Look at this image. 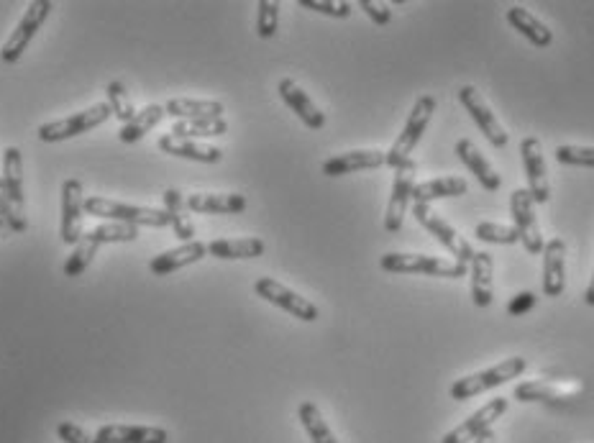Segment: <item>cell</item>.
I'll use <instances>...</instances> for the list:
<instances>
[{"label": "cell", "mask_w": 594, "mask_h": 443, "mask_svg": "<svg viewBox=\"0 0 594 443\" xmlns=\"http://www.w3.org/2000/svg\"><path fill=\"white\" fill-rule=\"evenodd\" d=\"M85 213L95 218H103L105 223H126V226H149V228H167L169 218L164 208H149V205H129L118 203L111 198H85Z\"/></svg>", "instance_id": "1"}, {"label": "cell", "mask_w": 594, "mask_h": 443, "mask_svg": "<svg viewBox=\"0 0 594 443\" xmlns=\"http://www.w3.org/2000/svg\"><path fill=\"white\" fill-rule=\"evenodd\" d=\"M525 367H528V362H525L523 356H513V359H505V362L484 369V372L466 374V377L456 379L454 385L449 387L451 400H469V397H477L482 395V392L507 385L510 379L520 377V374L525 372Z\"/></svg>", "instance_id": "2"}, {"label": "cell", "mask_w": 594, "mask_h": 443, "mask_svg": "<svg viewBox=\"0 0 594 443\" xmlns=\"http://www.w3.org/2000/svg\"><path fill=\"white\" fill-rule=\"evenodd\" d=\"M433 113H436V98L428 93L420 95L413 103V111H410L408 123H405L402 134L397 136L395 144L390 146V152H385V164H390L392 170H397V167H402L405 162H410V154H413V149L418 146L423 131L428 129Z\"/></svg>", "instance_id": "3"}, {"label": "cell", "mask_w": 594, "mask_h": 443, "mask_svg": "<svg viewBox=\"0 0 594 443\" xmlns=\"http://www.w3.org/2000/svg\"><path fill=\"white\" fill-rule=\"evenodd\" d=\"M108 118H113L111 105L95 103L90 105L88 111L72 113V116L59 118V121H52V123H41L39 131H36V139L44 141V144H57V141L75 139V136L88 134V131L103 126Z\"/></svg>", "instance_id": "4"}, {"label": "cell", "mask_w": 594, "mask_h": 443, "mask_svg": "<svg viewBox=\"0 0 594 443\" xmlns=\"http://www.w3.org/2000/svg\"><path fill=\"white\" fill-rule=\"evenodd\" d=\"M379 267L392 274H428V277H446V280H459L466 277V264L443 262L438 257H426V254H385L379 259Z\"/></svg>", "instance_id": "5"}, {"label": "cell", "mask_w": 594, "mask_h": 443, "mask_svg": "<svg viewBox=\"0 0 594 443\" xmlns=\"http://www.w3.org/2000/svg\"><path fill=\"white\" fill-rule=\"evenodd\" d=\"M52 8L54 6L49 0H31L26 13L21 16V21H18V26L13 29V34L8 36V41L3 44V49H0V59H3L6 65H16L18 59L24 57V52L29 49L34 36L39 34L41 26L47 24Z\"/></svg>", "instance_id": "6"}, {"label": "cell", "mask_w": 594, "mask_h": 443, "mask_svg": "<svg viewBox=\"0 0 594 443\" xmlns=\"http://www.w3.org/2000/svg\"><path fill=\"white\" fill-rule=\"evenodd\" d=\"M413 216H415V221L420 223V226L436 236L438 244H441L443 249L449 251V254L456 259V262H459V264L472 262L474 249L469 246V241H466L464 236H461L459 231L451 226V223H446L441 216H438V213H433V210L428 208L426 203H413Z\"/></svg>", "instance_id": "7"}, {"label": "cell", "mask_w": 594, "mask_h": 443, "mask_svg": "<svg viewBox=\"0 0 594 443\" xmlns=\"http://www.w3.org/2000/svg\"><path fill=\"white\" fill-rule=\"evenodd\" d=\"M254 292H257L262 300H267V303L277 305V308H282L285 313H290L297 321L313 323L318 321V315H321L318 313V305H313L308 298L297 295L295 290L285 287L282 282L272 280V277H259V280L254 282Z\"/></svg>", "instance_id": "8"}, {"label": "cell", "mask_w": 594, "mask_h": 443, "mask_svg": "<svg viewBox=\"0 0 594 443\" xmlns=\"http://www.w3.org/2000/svg\"><path fill=\"white\" fill-rule=\"evenodd\" d=\"M510 213H513V228L518 231V239L525 246V251L528 254H541L546 249V241H543L528 187H518V190L510 193Z\"/></svg>", "instance_id": "9"}, {"label": "cell", "mask_w": 594, "mask_h": 443, "mask_svg": "<svg viewBox=\"0 0 594 443\" xmlns=\"http://www.w3.org/2000/svg\"><path fill=\"white\" fill-rule=\"evenodd\" d=\"M82 218H85V190L82 182L70 177L62 185V223H59V236L70 246H77L82 239Z\"/></svg>", "instance_id": "10"}, {"label": "cell", "mask_w": 594, "mask_h": 443, "mask_svg": "<svg viewBox=\"0 0 594 443\" xmlns=\"http://www.w3.org/2000/svg\"><path fill=\"white\" fill-rule=\"evenodd\" d=\"M415 190V162H405L402 167L395 170V182H392V195L390 203H387L385 213V228L390 234H397L402 228V221H405V213H408V205L413 200Z\"/></svg>", "instance_id": "11"}, {"label": "cell", "mask_w": 594, "mask_h": 443, "mask_svg": "<svg viewBox=\"0 0 594 443\" xmlns=\"http://www.w3.org/2000/svg\"><path fill=\"white\" fill-rule=\"evenodd\" d=\"M459 100L466 111H469V116L474 118V123L479 126V131L487 136V141H490L492 146H497V149L507 146L505 129H502L500 121H497V116L492 113L490 105H487V100L479 95V90L474 88V85H464V88L459 90Z\"/></svg>", "instance_id": "12"}, {"label": "cell", "mask_w": 594, "mask_h": 443, "mask_svg": "<svg viewBox=\"0 0 594 443\" xmlns=\"http://www.w3.org/2000/svg\"><path fill=\"white\" fill-rule=\"evenodd\" d=\"M582 392V382H523L515 387V400L518 403H546V405H566Z\"/></svg>", "instance_id": "13"}, {"label": "cell", "mask_w": 594, "mask_h": 443, "mask_svg": "<svg viewBox=\"0 0 594 443\" xmlns=\"http://www.w3.org/2000/svg\"><path fill=\"white\" fill-rule=\"evenodd\" d=\"M507 405H510V400H507V397H495V400H490L487 405H482L477 413L469 415V418H466L461 426H456L454 431L446 433V436L441 438V443H472V441H477V438L482 436L484 431H490L492 423H495L500 415H505Z\"/></svg>", "instance_id": "14"}, {"label": "cell", "mask_w": 594, "mask_h": 443, "mask_svg": "<svg viewBox=\"0 0 594 443\" xmlns=\"http://www.w3.org/2000/svg\"><path fill=\"white\" fill-rule=\"evenodd\" d=\"M520 154H523L525 177H528V193L533 203H548L551 200V185L546 177V162H543V146L536 136H525L520 144Z\"/></svg>", "instance_id": "15"}, {"label": "cell", "mask_w": 594, "mask_h": 443, "mask_svg": "<svg viewBox=\"0 0 594 443\" xmlns=\"http://www.w3.org/2000/svg\"><path fill=\"white\" fill-rule=\"evenodd\" d=\"M277 90H280V98L285 100L287 108H290V111L295 113V116L308 126V129L321 131L323 126H326V113H323L321 108L310 100V95L305 93L295 80L285 77V80H280Z\"/></svg>", "instance_id": "16"}, {"label": "cell", "mask_w": 594, "mask_h": 443, "mask_svg": "<svg viewBox=\"0 0 594 443\" xmlns=\"http://www.w3.org/2000/svg\"><path fill=\"white\" fill-rule=\"evenodd\" d=\"M566 290V241L551 239L543 249V292L546 298H561Z\"/></svg>", "instance_id": "17"}, {"label": "cell", "mask_w": 594, "mask_h": 443, "mask_svg": "<svg viewBox=\"0 0 594 443\" xmlns=\"http://www.w3.org/2000/svg\"><path fill=\"white\" fill-rule=\"evenodd\" d=\"M385 167V152L379 149H356V152L336 154V157L323 162V175L326 177H341L351 175V172L362 170H379Z\"/></svg>", "instance_id": "18"}, {"label": "cell", "mask_w": 594, "mask_h": 443, "mask_svg": "<svg viewBox=\"0 0 594 443\" xmlns=\"http://www.w3.org/2000/svg\"><path fill=\"white\" fill-rule=\"evenodd\" d=\"M157 146L164 154H169V157L190 159V162H200V164H218L223 159V152L218 149V146L200 144V141H193V139H180V136H172V134L159 136Z\"/></svg>", "instance_id": "19"}, {"label": "cell", "mask_w": 594, "mask_h": 443, "mask_svg": "<svg viewBox=\"0 0 594 443\" xmlns=\"http://www.w3.org/2000/svg\"><path fill=\"white\" fill-rule=\"evenodd\" d=\"M246 198L239 193H195L187 195V208L190 213L200 216H233V213H244Z\"/></svg>", "instance_id": "20"}, {"label": "cell", "mask_w": 594, "mask_h": 443, "mask_svg": "<svg viewBox=\"0 0 594 443\" xmlns=\"http://www.w3.org/2000/svg\"><path fill=\"white\" fill-rule=\"evenodd\" d=\"M208 257V244L203 241H190V244H180L177 249H169L159 257H154L149 262V269H152L157 277H164V274H172L182 267H190V264H198L200 259Z\"/></svg>", "instance_id": "21"}, {"label": "cell", "mask_w": 594, "mask_h": 443, "mask_svg": "<svg viewBox=\"0 0 594 443\" xmlns=\"http://www.w3.org/2000/svg\"><path fill=\"white\" fill-rule=\"evenodd\" d=\"M162 198H164V213H167L169 226H172L177 239H180L182 244L195 241V223L190 221V208H187L185 195H182L180 190H175V187H167Z\"/></svg>", "instance_id": "22"}, {"label": "cell", "mask_w": 594, "mask_h": 443, "mask_svg": "<svg viewBox=\"0 0 594 443\" xmlns=\"http://www.w3.org/2000/svg\"><path fill=\"white\" fill-rule=\"evenodd\" d=\"M472 267H469V280H472V300L477 308H490L495 300V287H492V257L487 251H474Z\"/></svg>", "instance_id": "23"}, {"label": "cell", "mask_w": 594, "mask_h": 443, "mask_svg": "<svg viewBox=\"0 0 594 443\" xmlns=\"http://www.w3.org/2000/svg\"><path fill=\"white\" fill-rule=\"evenodd\" d=\"M3 185L6 193L11 198V203L16 205L18 213L26 216V200H24V157L18 146H8L3 152Z\"/></svg>", "instance_id": "24"}, {"label": "cell", "mask_w": 594, "mask_h": 443, "mask_svg": "<svg viewBox=\"0 0 594 443\" xmlns=\"http://www.w3.org/2000/svg\"><path fill=\"white\" fill-rule=\"evenodd\" d=\"M456 154H459L461 162L469 167V172H472L474 177L479 180V185L484 187V190H490V193H495V190H500L502 180L500 175H497V170L492 167L487 159H484V154L479 152L477 146L472 144L469 139H461L459 144H456Z\"/></svg>", "instance_id": "25"}, {"label": "cell", "mask_w": 594, "mask_h": 443, "mask_svg": "<svg viewBox=\"0 0 594 443\" xmlns=\"http://www.w3.org/2000/svg\"><path fill=\"white\" fill-rule=\"evenodd\" d=\"M167 116L175 121H203V118H223L221 100H193V98H172L164 103Z\"/></svg>", "instance_id": "26"}, {"label": "cell", "mask_w": 594, "mask_h": 443, "mask_svg": "<svg viewBox=\"0 0 594 443\" xmlns=\"http://www.w3.org/2000/svg\"><path fill=\"white\" fill-rule=\"evenodd\" d=\"M507 24L513 26L515 31H520V34H523L533 47L546 49L551 47V41H554V31L548 29L543 21H538V18L523 6L507 8Z\"/></svg>", "instance_id": "27"}, {"label": "cell", "mask_w": 594, "mask_h": 443, "mask_svg": "<svg viewBox=\"0 0 594 443\" xmlns=\"http://www.w3.org/2000/svg\"><path fill=\"white\" fill-rule=\"evenodd\" d=\"M95 438L98 443H167L169 433L152 426H103Z\"/></svg>", "instance_id": "28"}, {"label": "cell", "mask_w": 594, "mask_h": 443, "mask_svg": "<svg viewBox=\"0 0 594 443\" xmlns=\"http://www.w3.org/2000/svg\"><path fill=\"white\" fill-rule=\"evenodd\" d=\"M267 244L257 236L246 239H216L208 244V254L216 259H257L262 257Z\"/></svg>", "instance_id": "29"}, {"label": "cell", "mask_w": 594, "mask_h": 443, "mask_svg": "<svg viewBox=\"0 0 594 443\" xmlns=\"http://www.w3.org/2000/svg\"><path fill=\"white\" fill-rule=\"evenodd\" d=\"M469 190V182L464 177H438V180H428L415 185L413 200L415 203H431V200L443 198H461Z\"/></svg>", "instance_id": "30"}, {"label": "cell", "mask_w": 594, "mask_h": 443, "mask_svg": "<svg viewBox=\"0 0 594 443\" xmlns=\"http://www.w3.org/2000/svg\"><path fill=\"white\" fill-rule=\"evenodd\" d=\"M164 116H167L164 105H159V103L146 105V108H141V111L136 113L134 121L126 123V126L118 131V141H123V144H136V141L144 139V136L149 134L154 126H159Z\"/></svg>", "instance_id": "31"}, {"label": "cell", "mask_w": 594, "mask_h": 443, "mask_svg": "<svg viewBox=\"0 0 594 443\" xmlns=\"http://www.w3.org/2000/svg\"><path fill=\"white\" fill-rule=\"evenodd\" d=\"M297 418H300L305 433H308L313 443H338L336 436H333L331 426H328L326 418H323V413L318 410V405L315 403L305 400V403L297 408Z\"/></svg>", "instance_id": "32"}, {"label": "cell", "mask_w": 594, "mask_h": 443, "mask_svg": "<svg viewBox=\"0 0 594 443\" xmlns=\"http://www.w3.org/2000/svg\"><path fill=\"white\" fill-rule=\"evenodd\" d=\"M228 131L226 118H203V121H175L172 136H180V139H210V136H223Z\"/></svg>", "instance_id": "33"}, {"label": "cell", "mask_w": 594, "mask_h": 443, "mask_svg": "<svg viewBox=\"0 0 594 443\" xmlns=\"http://www.w3.org/2000/svg\"><path fill=\"white\" fill-rule=\"evenodd\" d=\"M88 239H93L95 244H131L139 239V228L126 226V223H100V226L85 231Z\"/></svg>", "instance_id": "34"}, {"label": "cell", "mask_w": 594, "mask_h": 443, "mask_svg": "<svg viewBox=\"0 0 594 443\" xmlns=\"http://www.w3.org/2000/svg\"><path fill=\"white\" fill-rule=\"evenodd\" d=\"M29 228V221H26L24 213H18L16 205L11 203L6 193V185H3V177H0V236L3 239H11L13 234H24Z\"/></svg>", "instance_id": "35"}, {"label": "cell", "mask_w": 594, "mask_h": 443, "mask_svg": "<svg viewBox=\"0 0 594 443\" xmlns=\"http://www.w3.org/2000/svg\"><path fill=\"white\" fill-rule=\"evenodd\" d=\"M108 105H111L113 118H118L123 126L134 121V116L139 113L134 108V100H131L129 90H126V85H123L121 80H113L111 85H108Z\"/></svg>", "instance_id": "36"}, {"label": "cell", "mask_w": 594, "mask_h": 443, "mask_svg": "<svg viewBox=\"0 0 594 443\" xmlns=\"http://www.w3.org/2000/svg\"><path fill=\"white\" fill-rule=\"evenodd\" d=\"M98 249L100 246L95 244L93 239H88V236L82 234V239L77 241V246L72 249V254L67 257V262H65V277H80V274L85 272L90 264H93Z\"/></svg>", "instance_id": "37"}, {"label": "cell", "mask_w": 594, "mask_h": 443, "mask_svg": "<svg viewBox=\"0 0 594 443\" xmlns=\"http://www.w3.org/2000/svg\"><path fill=\"white\" fill-rule=\"evenodd\" d=\"M257 11L259 39H272L277 34V26H280V3L277 0H259Z\"/></svg>", "instance_id": "38"}, {"label": "cell", "mask_w": 594, "mask_h": 443, "mask_svg": "<svg viewBox=\"0 0 594 443\" xmlns=\"http://www.w3.org/2000/svg\"><path fill=\"white\" fill-rule=\"evenodd\" d=\"M474 236L484 244H518V231L510 226H502V223L484 221L474 228Z\"/></svg>", "instance_id": "39"}, {"label": "cell", "mask_w": 594, "mask_h": 443, "mask_svg": "<svg viewBox=\"0 0 594 443\" xmlns=\"http://www.w3.org/2000/svg\"><path fill=\"white\" fill-rule=\"evenodd\" d=\"M556 162L569 164V167H589V170H594V146H559L556 149Z\"/></svg>", "instance_id": "40"}, {"label": "cell", "mask_w": 594, "mask_h": 443, "mask_svg": "<svg viewBox=\"0 0 594 443\" xmlns=\"http://www.w3.org/2000/svg\"><path fill=\"white\" fill-rule=\"evenodd\" d=\"M300 6L308 8V11L323 13V16H333V18L351 16V3H338V0H300Z\"/></svg>", "instance_id": "41"}, {"label": "cell", "mask_w": 594, "mask_h": 443, "mask_svg": "<svg viewBox=\"0 0 594 443\" xmlns=\"http://www.w3.org/2000/svg\"><path fill=\"white\" fill-rule=\"evenodd\" d=\"M57 436H59V441H65V443H98V438H93L90 433H85L80 426H77V423H70V420L59 423Z\"/></svg>", "instance_id": "42"}, {"label": "cell", "mask_w": 594, "mask_h": 443, "mask_svg": "<svg viewBox=\"0 0 594 443\" xmlns=\"http://www.w3.org/2000/svg\"><path fill=\"white\" fill-rule=\"evenodd\" d=\"M359 6H362V11L367 13V16L372 18L377 26H387L392 21V11L387 3H377V0H362Z\"/></svg>", "instance_id": "43"}, {"label": "cell", "mask_w": 594, "mask_h": 443, "mask_svg": "<svg viewBox=\"0 0 594 443\" xmlns=\"http://www.w3.org/2000/svg\"><path fill=\"white\" fill-rule=\"evenodd\" d=\"M536 295H533V292H520L518 298L515 300H510V305H507V313L510 315H523V313H528L530 308H533V305H536Z\"/></svg>", "instance_id": "44"}, {"label": "cell", "mask_w": 594, "mask_h": 443, "mask_svg": "<svg viewBox=\"0 0 594 443\" xmlns=\"http://www.w3.org/2000/svg\"><path fill=\"white\" fill-rule=\"evenodd\" d=\"M584 303L592 305V308H594V274H592V282H589L587 292H584Z\"/></svg>", "instance_id": "45"}, {"label": "cell", "mask_w": 594, "mask_h": 443, "mask_svg": "<svg viewBox=\"0 0 594 443\" xmlns=\"http://www.w3.org/2000/svg\"><path fill=\"white\" fill-rule=\"evenodd\" d=\"M495 441H497V438H495V431H492V428H490V431H484L482 436H479L474 443H495Z\"/></svg>", "instance_id": "46"}]
</instances>
